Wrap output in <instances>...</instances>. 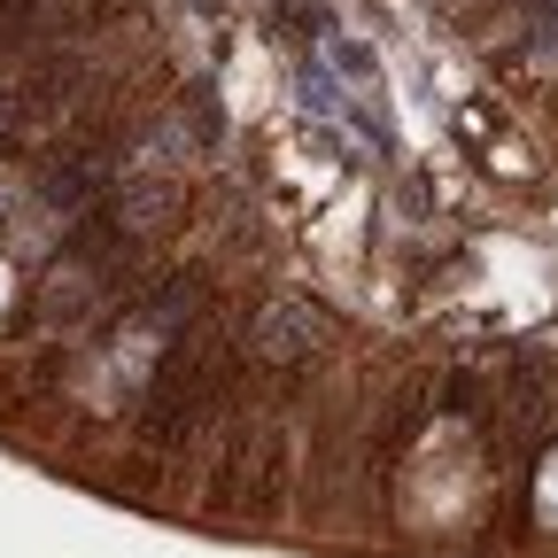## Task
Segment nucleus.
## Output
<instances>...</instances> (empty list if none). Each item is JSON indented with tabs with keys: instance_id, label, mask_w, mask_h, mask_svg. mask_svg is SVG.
<instances>
[{
	"instance_id": "1",
	"label": "nucleus",
	"mask_w": 558,
	"mask_h": 558,
	"mask_svg": "<svg viewBox=\"0 0 558 558\" xmlns=\"http://www.w3.org/2000/svg\"><path fill=\"white\" fill-rule=\"evenodd\" d=\"M535 505H543V520H558V450H550L543 473H535Z\"/></svg>"
},
{
	"instance_id": "2",
	"label": "nucleus",
	"mask_w": 558,
	"mask_h": 558,
	"mask_svg": "<svg viewBox=\"0 0 558 558\" xmlns=\"http://www.w3.org/2000/svg\"><path fill=\"white\" fill-rule=\"evenodd\" d=\"M0 311H9V264H0Z\"/></svg>"
}]
</instances>
